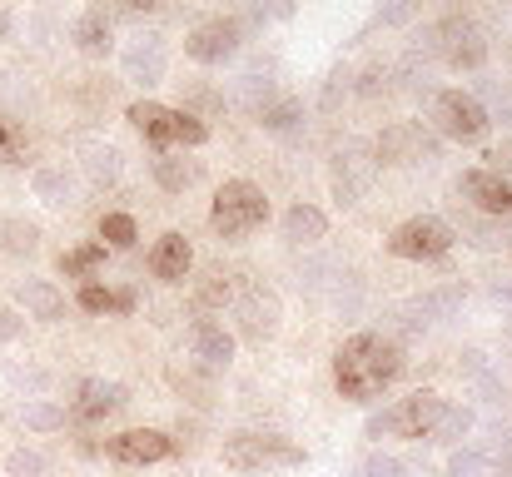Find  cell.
<instances>
[{
    "instance_id": "d590c367",
    "label": "cell",
    "mask_w": 512,
    "mask_h": 477,
    "mask_svg": "<svg viewBox=\"0 0 512 477\" xmlns=\"http://www.w3.org/2000/svg\"><path fill=\"white\" fill-rule=\"evenodd\" d=\"M363 477H408V468H403L398 458H383V453H373V458H363Z\"/></svg>"
},
{
    "instance_id": "ac0fdd59",
    "label": "cell",
    "mask_w": 512,
    "mask_h": 477,
    "mask_svg": "<svg viewBox=\"0 0 512 477\" xmlns=\"http://www.w3.org/2000/svg\"><path fill=\"white\" fill-rule=\"evenodd\" d=\"M189 338H194V358H199L204 368H229V363H234V333H229L224 323L194 318Z\"/></svg>"
},
{
    "instance_id": "f546056e",
    "label": "cell",
    "mask_w": 512,
    "mask_h": 477,
    "mask_svg": "<svg viewBox=\"0 0 512 477\" xmlns=\"http://www.w3.org/2000/svg\"><path fill=\"white\" fill-rule=\"evenodd\" d=\"M135 239H140V229H135L130 214H105L100 219V244L105 249H135Z\"/></svg>"
},
{
    "instance_id": "52a82bcc",
    "label": "cell",
    "mask_w": 512,
    "mask_h": 477,
    "mask_svg": "<svg viewBox=\"0 0 512 477\" xmlns=\"http://www.w3.org/2000/svg\"><path fill=\"white\" fill-rule=\"evenodd\" d=\"M428 115H433L438 135H448L458 145H478L488 135V125H493L488 105L478 95H468V90H433L428 95Z\"/></svg>"
},
{
    "instance_id": "836d02e7",
    "label": "cell",
    "mask_w": 512,
    "mask_h": 477,
    "mask_svg": "<svg viewBox=\"0 0 512 477\" xmlns=\"http://www.w3.org/2000/svg\"><path fill=\"white\" fill-rule=\"evenodd\" d=\"M194 304H199V309H224V304H229V279H224V274H204L199 289H194Z\"/></svg>"
},
{
    "instance_id": "8992f818",
    "label": "cell",
    "mask_w": 512,
    "mask_h": 477,
    "mask_svg": "<svg viewBox=\"0 0 512 477\" xmlns=\"http://www.w3.org/2000/svg\"><path fill=\"white\" fill-rule=\"evenodd\" d=\"M224 468L234 473H269V468H304V448L284 433H239L224 443Z\"/></svg>"
},
{
    "instance_id": "d6986e66",
    "label": "cell",
    "mask_w": 512,
    "mask_h": 477,
    "mask_svg": "<svg viewBox=\"0 0 512 477\" xmlns=\"http://www.w3.org/2000/svg\"><path fill=\"white\" fill-rule=\"evenodd\" d=\"M15 299H20L25 314L40 318V323H60V318H65V294H60L50 279H20V284H15Z\"/></svg>"
},
{
    "instance_id": "9a60e30c",
    "label": "cell",
    "mask_w": 512,
    "mask_h": 477,
    "mask_svg": "<svg viewBox=\"0 0 512 477\" xmlns=\"http://www.w3.org/2000/svg\"><path fill=\"white\" fill-rule=\"evenodd\" d=\"M125 403H130L125 383H105V378H90V383H80V393H75V403H70V418H75V423H100V418L120 413Z\"/></svg>"
},
{
    "instance_id": "e575fe53",
    "label": "cell",
    "mask_w": 512,
    "mask_h": 477,
    "mask_svg": "<svg viewBox=\"0 0 512 477\" xmlns=\"http://www.w3.org/2000/svg\"><path fill=\"white\" fill-rule=\"evenodd\" d=\"M0 164H25V135L5 115H0Z\"/></svg>"
},
{
    "instance_id": "f35d334b",
    "label": "cell",
    "mask_w": 512,
    "mask_h": 477,
    "mask_svg": "<svg viewBox=\"0 0 512 477\" xmlns=\"http://www.w3.org/2000/svg\"><path fill=\"white\" fill-rule=\"evenodd\" d=\"M403 20H413V5H383L378 10V25H403Z\"/></svg>"
},
{
    "instance_id": "cb8c5ba5",
    "label": "cell",
    "mask_w": 512,
    "mask_h": 477,
    "mask_svg": "<svg viewBox=\"0 0 512 477\" xmlns=\"http://www.w3.org/2000/svg\"><path fill=\"white\" fill-rule=\"evenodd\" d=\"M155 184L165 189V194H184V189H194L199 184V164L184 155H174V150H165V155H155Z\"/></svg>"
},
{
    "instance_id": "277c9868",
    "label": "cell",
    "mask_w": 512,
    "mask_h": 477,
    "mask_svg": "<svg viewBox=\"0 0 512 477\" xmlns=\"http://www.w3.org/2000/svg\"><path fill=\"white\" fill-rule=\"evenodd\" d=\"M264 219H269V199H264V189H259L254 179H224V184H219L214 209H209V224H214L219 239L239 244V239H249L254 229H264Z\"/></svg>"
},
{
    "instance_id": "6da1fadb",
    "label": "cell",
    "mask_w": 512,
    "mask_h": 477,
    "mask_svg": "<svg viewBox=\"0 0 512 477\" xmlns=\"http://www.w3.org/2000/svg\"><path fill=\"white\" fill-rule=\"evenodd\" d=\"M403 373V348L383 333H353L334 353V388L348 403H373Z\"/></svg>"
},
{
    "instance_id": "e0dca14e",
    "label": "cell",
    "mask_w": 512,
    "mask_h": 477,
    "mask_svg": "<svg viewBox=\"0 0 512 477\" xmlns=\"http://www.w3.org/2000/svg\"><path fill=\"white\" fill-rule=\"evenodd\" d=\"M189 269H194V249H189V239H184V234H160L155 249H150V274H155L160 284H184Z\"/></svg>"
},
{
    "instance_id": "44dd1931",
    "label": "cell",
    "mask_w": 512,
    "mask_h": 477,
    "mask_svg": "<svg viewBox=\"0 0 512 477\" xmlns=\"http://www.w3.org/2000/svg\"><path fill=\"white\" fill-rule=\"evenodd\" d=\"M75 304H80L85 314H135V309H140V294H135V289H110V284L85 279L80 294H75Z\"/></svg>"
},
{
    "instance_id": "9c48e42d",
    "label": "cell",
    "mask_w": 512,
    "mask_h": 477,
    "mask_svg": "<svg viewBox=\"0 0 512 477\" xmlns=\"http://www.w3.org/2000/svg\"><path fill=\"white\" fill-rule=\"evenodd\" d=\"M438 150H443L438 135L428 125H418V120H398V125H388L373 140V159L378 164H433Z\"/></svg>"
},
{
    "instance_id": "4dcf8cb0",
    "label": "cell",
    "mask_w": 512,
    "mask_h": 477,
    "mask_svg": "<svg viewBox=\"0 0 512 477\" xmlns=\"http://www.w3.org/2000/svg\"><path fill=\"white\" fill-rule=\"evenodd\" d=\"M65 418H70V413H65L60 403H25V408H20V423H25L30 433H55V428H65Z\"/></svg>"
},
{
    "instance_id": "1f68e13d",
    "label": "cell",
    "mask_w": 512,
    "mask_h": 477,
    "mask_svg": "<svg viewBox=\"0 0 512 477\" xmlns=\"http://www.w3.org/2000/svg\"><path fill=\"white\" fill-rule=\"evenodd\" d=\"M45 473H50V458L40 448H15L5 458V477H45Z\"/></svg>"
},
{
    "instance_id": "d4e9b609",
    "label": "cell",
    "mask_w": 512,
    "mask_h": 477,
    "mask_svg": "<svg viewBox=\"0 0 512 477\" xmlns=\"http://www.w3.org/2000/svg\"><path fill=\"white\" fill-rule=\"evenodd\" d=\"M40 249V224H30V219H20V214H5L0 219V254H35Z\"/></svg>"
},
{
    "instance_id": "83f0119b",
    "label": "cell",
    "mask_w": 512,
    "mask_h": 477,
    "mask_svg": "<svg viewBox=\"0 0 512 477\" xmlns=\"http://www.w3.org/2000/svg\"><path fill=\"white\" fill-rule=\"evenodd\" d=\"M105 254H110V249H105L100 239H95V244H80V249H65V254H60V274H65V279H90V274L105 264Z\"/></svg>"
},
{
    "instance_id": "74e56055",
    "label": "cell",
    "mask_w": 512,
    "mask_h": 477,
    "mask_svg": "<svg viewBox=\"0 0 512 477\" xmlns=\"http://www.w3.org/2000/svg\"><path fill=\"white\" fill-rule=\"evenodd\" d=\"M488 164H483V169H493V174H503V179H512V140H503V145H493V150H488Z\"/></svg>"
},
{
    "instance_id": "7a4b0ae2",
    "label": "cell",
    "mask_w": 512,
    "mask_h": 477,
    "mask_svg": "<svg viewBox=\"0 0 512 477\" xmlns=\"http://www.w3.org/2000/svg\"><path fill=\"white\" fill-rule=\"evenodd\" d=\"M413 55H438L453 70H483L488 65V40H483V30H478L473 15H443V20H433L418 35Z\"/></svg>"
},
{
    "instance_id": "8fae6325",
    "label": "cell",
    "mask_w": 512,
    "mask_h": 477,
    "mask_svg": "<svg viewBox=\"0 0 512 477\" xmlns=\"http://www.w3.org/2000/svg\"><path fill=\"white\" fill-rule=\"evenodd\" d=\"M105 458L120 463V468H150V463L174 458V438L160 428H130V433H115L105 443Z\"/></svg>"
},
{
    "instance_id": "603a6c76",
    "label": "cell",
    "mask_w": 512,
    "mask_h": 477,
    "mask_svg": "<svg viewBox=\"0 0 512 477\" xmlns=\"http://www.w3.org/2000/svg\"><path fill=\"white\" fill-rule=\"evenodd\" d=\"M324 234H329V214L319 204H294L284 214V239L289 244H319Z\"/></svg>"
},
{
    "instance_id": "2e32d148",
    "label": "cell",
    "mask_w": 512,
    "mask_h": 477,
    "mask_svg": "<svg viewBox=\"0 0 512 477\" xmlns=\"http://www.w3.org/2000/svg\"><path fill=\"white\" fill-rule=\"evenodd\" d=\"M234 314H239V333H244L249 343H269V338L279 333V299H274L269 289H249Z\"/></svg>"
},
{
    "instance_id": "5b68a950",
    "label": "cell",
    "mask_w": 512,
    "mask_h": 477,
    "mask_svg": "<svg viewBox=\"0 0 512 477\" xmlns=\"http://www.w3.org/2000/svg\"><path fill=\"white\" fill-rule=\"evenodd\" d=\"M443 393H433V388H418V393H408V398H398L393 408H383V413H373L368 418V438H428L433 433V423H438V413H443Z\"/></svg>"
},
{
    "instance_id": "8d00e7d4",
    "label": "cell",
    "mask_w": 512,
    "mask_h": 477,
    "mask_svg": "<svg viewBox=\"0 0 512 477\" xmlns=\"http://www.w3.org/2000/svg\"><path fill=\"white\" fill-rule=\"evenodd\" d=\"M383 90H388V65H368V70L358 75V95L373 100V95H383Z\"/></svg>"
},
{
    "instance_id": "60d3db41",
    "label": "cell",
    "mask_w": 512,
    "mask_h": 477,
    "mask_svg": "<svg viewBox=\"0 0 512 477\" xmlns=\"http://www.w3.org/2000/svg\"><path fill=\"white\" fill-rule=\"evenodd\" d=\"M498 304H503V309H512V289H498Z\"/></svg>"
},
{
    "instance_id": "30bf717a",
    "label": "cell",
    "mask_w": 512,
    "mask_h": 477,
    "mask_svg": "<svg viewBox=\"0 0 512 477\" xmlns=\"http://www.w3.org/2000/svg\"><path fill=\"white\" fill-rule=\"evenodd\" d=\"M239 45H244V25L234 15H209L204 25H194L184 35V55L199 65H224L239 55Z\"/></svg>"
},
{
    "instance_id": "d6a6232c",
    "label": "cell",
    "mask_w": 512,
    "mask_h": 477,
    "mask_svg": "<svg viewBox=\"0 0 512 477\" xmlns=\"http://www.w3.org/2000/svg\"><path fill=\"white\" fill-rule=\"evenodd\" d=\"M448 477H493V463H488V453L458 448V453L448 458Z\"/></svg>"
},
{
    "instance_id": "4fadbf2b",
    "label": "cell",
    "mask_w": 512,
    "mask_h": 477,
    "mask_svg": "<svg viewBox=\"0 0 512 477\" xmlns=\"http://www.w3.org/2000/svg\"><path fill=\"white\" fill-rule=\"evenodd\" d=\"M120 65H125V80H135V85L150 90V85H165V75H170V50H165L160 35H135V40L125 45Z\"/></svg>"
},
{
    "instance_id": "7402d4cb",
    "label": "cell",
    "mask_w": 512,
    "mask_h": 477,
    "mask_svg": "<svg viewBox=\"0 0 512 477\" xmlns=\"http://www.w3.org/2000/svg\"><path fill=\"white\" fill-rule=\"evenodd\" d=\"M254 120L269 130V135H294L299 120H304V105L294 95H269L264 105H254Z\"/></svg>"
},
{
    "instance_id": "ffe728a7",
    "label": "cell",
    "mask_w": 512,
    "mask_h": 477,
    "mask_svg": "<svg viewBox=\"0 0 512 477\" xmlns=\"http://www.w3.org/2000/svg\"><path fill=\"white\" fill-rule=\"evenodd\" d=\"M75 45L85 50V55H110L115 50V20H110V10L105 5H90L80 20H75Z\"/></svg>"
},
{
    "instance_id": "f1b7e54d",
    "label": "cell",
    "mask_w": 512,
    "mask_h": 477,
    "mask_svg": "<svg viewBox=\"0 0 512 477\" xmlns=\"http://www.w3.org/2000/svg\"><path fill=\"white\" fill-rule=\"evenodd\" d=\"M35 194L45 199V204H70V194H75V184H70V174L65 169H35Z\"/></svg>"
},
{
    "instance_id": "5bb4252c",
    "label": "cell",
    "mask_w": 512,
    "mask_h": 477,
    "mask_svg": "<svg viewBox=\"0 0 512 477\" xmlns=\"http://www.w3.org/2000/svg\"><path fill=\"white\" fill-rule=\"evenodd\" d=\"M458 194H468V204H478L493 219H512V179L493 174V169H463Z\"/></svg>"
},
{
    "instance_id": "484cf974",
    "label": "cell",
    "mask_w": 512,
    "mask_h": 477,
    "mask_svg": "<svg viewBox=\"0 0 512 477\" xmlns=\"http://www.w3.org/2000/svg\"><path fill=\"white\" fill-rule=\"evenodd\" d=\"M80 169H85V179H90V184H115V179H120V150H115V145H95V140H90V145L80 150Z\"/></svg>"
},
{
    "instance_id": "4316f807",
    "label": "cell",
    "mask_w": 512,
    "mask_h": 477,
    "mask_svg": "<svg viewBox=\"0 0 512 477\" xmlns=\"http://www.w3.org/2000/svg\"><path fill=\"white\" fill-rule=\"evenodd\" d=\"M473 433V408H463V403H443V413H438V423H433V443H463Z\"/></svg>"
},
{
    "instance_id": "3957f363",
    "label": "cell",
    "mask_w": 512,
    "mask_h": 477,
    "mask_svg": "<svg viewBox=\"0 0 512 477\" xmlns=\"http://www.w3.org/2000/svg\"><path fill=\"white\" fill-rule=\"evenodd\" d=\"M125 120L155 145V155H165V150H194V145L209 140V125H204L199 115L170 110V105H160V100H135V105L125 110Z\"/></svg>"
},
{
    "instance_id": "7c38bea8",
    "label": "cell",
    "mask_w": 512,
    "mask_h": 477,
    "mask_svg": "<svg viewBox=\"0 0 512 477\" xmlns=\"http://www.w3.org/2000/svg\"><path fill=\"white\" fill-rule=\"evenodd\" d=\"M373 174H378V159L368 155L363 145H343V150H334V164H329V179H334V199H339L343 209H353V204H358V199L368 194Z\"/></svg>"
},
{
    "instance_id": "ab89813d",
    "label": "cell",
    "mask_w": 512,
    "mask_h": 477,
    "mask_svg": "<svg viewBox=\"0 0 512 477\" xmlns=\"http://www.w3.org/2000/svg\"><path fill=\"white\" fill-rule=\"evenodd\" d=\"M20 328H25L20 318L10 314V309H0V343H10V338H20Z\"/></svg>"
},
{
    "instance_id": "ba28073f",
    "label": "cell",
    "mask_w": 512,
    "mask_h": 477,
    "mask_svg": "<svg viewBox=\"0 0 512 477\" xmlns=\"http://www.w3.org/2000/svg\"><path fill=\"white\" fill-rule=\"evenodd\" d=\"M453 224L438 219V214H413L403 219L393 234H388V254L393 259H443L453 249Z\"/></svg>"
}]
</instances>
